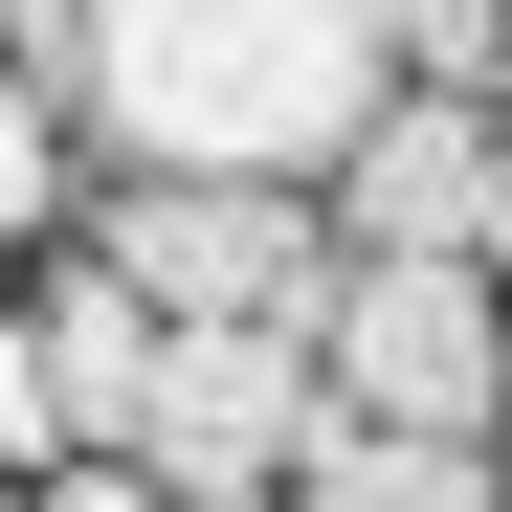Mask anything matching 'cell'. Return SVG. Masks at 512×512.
I'll return each instance as SVG.
<instances>
[{"label": "cell", "instance_id": "1", "mask_svg": "<svg viewBox=\"0 0 512 512\" xmlns=\"http://www.w3.org/2000/svg\"><path fill=\"white\" fill-rule=\"evenodd\" d=\"M0 67H45L134 179H334L401 90L379 0H0Z\"/></svg>", "mask_w": 512, "mask_h": 512}, {"label": "cell", "instance_id": "2", "mask_svg": "<svg viewBox=\"0 0 512 512\" xmlns=\"http://www.w3.org/2000/svg\"><path fill=\"white\" fill-rule=\"evenodd\" d=\"M312 379L357 401V423H446V446H490V401H512V312L468 245H334V290H312Z\"/></svg>", "mask_w": 512, "mask_h": 512}, {"label": "cell", "instance_id": "3", "mask_svg": "<svg viewBox=\"0 0 512 512\" xmlns=\"http://www.w3.org/2000/svg\"><path fill=\"white\" fill-rule=\"evenodd\" d=\"M90 268H112L156 334H179V312H312V290H334V201H312V179H112Z\"/></svg>", "mask_w": 512, "mask_h": 512}, {"label": "cell", "instance_id": "4", "mask_svg": "<svg viewBox=\"0 0 512 512\" xmlns=\"http://www.w3.org/2000/svg\"><path fill=\"white\" fill-rule=\"evenodd\" d=\"M312 401H334V379H312V312H179L112 468H156V490H290Z\"/></svg>", "mask_w": 512, "mask_h": 512}, {"label": "cell", "instance_id": "5", "mask_svg": "<svg viewBox=\"0 0 512 512\" xmlns=\"http://www.w3.org/2000/svg\"><path fill=\"white\" fill-rule=\"evenodd\" d=\"M312 201H334V245H468L490 268V90H379Z\"/></svg>", "mask_w": 512, "mask_h": 512}, {"label": "cell", "instance_id": "6", "mask_svg": "<svg viewBox=\"0 0 512 512\" xmlns=\"http://www.w3.org/2000/svg\"><path fill=\"white\" fill-rule=\"evenodd\" d=\"M23 401H45V468H112V446H134V401H156V312L90 268V245L23 290Z\"/></svg>", "mask_w": 512, "mask_h": 512}, {"label": "cell", "instance_id": "7", "mask_svg": "<svg viewBox=\"0 0 512 512\" xmlns=\"http://www.w3.org/2000/svg\"><path fill=\"white\" fill-rule=\"evenodd\" d=\"M290 512H512V490H490V446H446V423H357V401H312Z\"/></svg>", "mask_w": 512, "mask_h": 512}, {"label": "cell", "instance_id": "8", "mask_svg": "<svg viewBox=\"0 0 512 512\" xmlns=\"http://www.w3.org/2000/svg\"><path fill=\"white\" fill-rule=\"evenodd\" d=\"M67 156H90V134H67V90H45V67H0V245L67 223Z\"/></svg>", "mask_w": 512, "mask_h": 512}, {"label": "cell", "instance_id": "9", "mask_svg": "<svg viewBox=\"0 0 512 512\" xmlns=\"http://www.w3.org/2000/svg\"><path fill=\"white\" fill-rule=\"evenodd\" d=\"M379 45H401V90H490V67H512V0H379Z\"/></svg>", "mask_w": 512, "mask_h": 512}, {"label": "cell", "instance_id": "10", "mask_svg": "<svg viewBox=\"0 0 512 512\" xmlns=\"http://www.w3.org/2000/svg\"><path fill=\"white\" fill-rule=\"evenodd\" d=\"M23 512H156V468H45Z\"/></svg>", "mask_w": 512, "mask_h": 512}, {"label": "cell", "instance_id": "11", "mask_svg": "<svg viewBox=\"0 0 512 512\" xmlns=\"http://www.w3.org/2000/svg\"><path fill=\"white\" fill-rule=\"evenodd\" d=\"M0 468H45V401H23V312H0Z\"/></svg>", "mask_w": 512, "mask_h": 512}, {"label": "cell", "instance_id": "12", "mask_svg": "<svg viewBox=\"0 0 512 512\" xmlns=\"http://www.w3.org/2000/svg\"><path fill=\"white\" fill-rule=\"evenodd\" d=\"M156 512H290V490H156Z\"/></svg>", "mask_w": 512, "mask_h": 512}, {"label": "cell", "instance_id": "13", "mask_svg": "<svg viewBox=\"0 0 512 512\" xmlns=\"http://www.w3.org/2000/svg\"><path fill=\"white\" fill-rule=\"evenodd\" d=\"M490 245H512V112H490Z\"/></svg>", "mask_w": 512, "mask_h": 512}]
</instances>
